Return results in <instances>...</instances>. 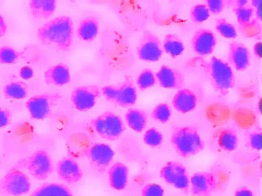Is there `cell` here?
I'll use <instances>...</instances> for the list:
<instances>
[{
  "label": "cell",
  "mask_w": 262,
  "mask_h": 196,
  "mask_svg": "<svg viewBox=\"0 0 262 196\" xmlns=\"http://www.w3.org/2000/svg\"><path fill=\"white\" fill-rule=\"evenodd\" d=\"M216 142L219 148L226 152H233L238 147V136L236 131L225 128L217 131Z\"/></svg>",
  "instance_id": "24"
},
{
  "label": "cell",
  "mask_w": 262,
  "mask_h": 196,
  "mask_svg": "<svg viewBox=\"0 0 262 196\" xmlns=\"http://www.w3.org/2000/svg\"><path fill=\"white\" fill-rule=\"evenodd\" d=\"M201 67L204 69L213 89L223 96L227 95L235 86V77L232 67L222 59L211 57L204 61Z\"/></svg>",
  "instance_id": "2"
},
{
  "label": "cell",
  "mask_w": 262,
  "mask_h": 196,
  "mask_svg": "<svg viewBox=\"0 0 262 196\" xmlns=\"http://www.w3.org/2000/svg\"><path fill=\"white\" fill-rule=\"evenodd\" d=\"M150 114L151 118L155 121L166 124L171 117L172 110L169 104L161 103L154 108Z\"/></svg>",
  "instance_id": "30"
},
{
  "label": "cell",
  "mask_w": 262,
  "mask_h": 196,
  "mask_svg": "<svg viewBox=\"0 0 262 196\" xmlns=\"http://www.w3.org/2000/svg\"><path fill=\"white\" fill-rule=\"evenodd\" d=\"M262 4V3H261ZM261 4H260L257 7L254 8L255 10V14L256 18L261 21Z\"/></svg>",
  "instance_id": "44"
},
{
  "label": "cell",
  "mask_w": 262,
  "mask_h": 196,
  "mask_svg": "<svg viewBox=\"0 0 262 196\" xmlns=\"http://www.w3.org/2000/svg\"><path fill=\"white\" fill-rule=\"evenodd\" d=\"M227 62L235 70H246L251 63L249 49L243 43L231 42L229 45Z\"/></svg>",
  "instance_id": "15"
},
{
  "label": "cell",
  "mask_w": 262,
  "mask_h": 196,
  "mask_svg": "<svg viewBox=\"0 0 262 196\" xmlns=\"http://www.w3.org/2000/svg\"><path fill=\"white\" fill-rule=\"evenodd\" d=\"M189 16L194 23H202L210 18V12L206 4H198L190 8Z\"/></svg>",
  "instance_id": "33"
},
{
  "label": "cell",
  "mask_w": 262,
  "mask_h": 196,
  "mask_svg": "<svg viewBox=\"0 0 262 196\" xmlns=\"http://www.w3.org/2000/svg\"><path fill=\"white\" fill-rule=\"evenodd\" d=\"M36 36L45 46L67 52L71 49L75 36L73 20L70 16H57L38 28Z\"/></svg>",
  "instance_id": "1"
},
{
  "label": "cell",
  "mask_w": 262,
  "mask_h": 196,
  "mask_svg": "<svg viewBox=\"0 0 262 196\" xmlns=\"http://www.w3.org/2000/svg\"><path fill=\"white\" fill-rule=\"evenodd\" d=\"M23 53L10 46L0 47V64L10 65L17 63Z\"/></svg>",
  "instance_id": "28"
},
{
  "label": "cell",
  "mask_w": 262,
  "mask_h": 196,
  "mask_svg": "<svg viewBox=\"0 0 262 196\" xmlns=\"http://www.w3.org/2000/svg\"><path fill=\"white\" fill-rule=\"evenodd\" d=\"M253 54L258 59L261 58V42H257L253 46Z\"/></svg>",
  "instance_id": "43"
},
{
  "label": "cell",
  "mask_w": 262,
  "mask_h": 196,
  "mask_svg": "<svg viewBox=\"0 0 262 196\" xmlns=\"http://www.w3.org/2000/svg\"><path fill=\"white\" fill-rule=\"evenodd\" d=\"M43 79L47 85L62 87L71 82V70L67 64L57 63L45 70Z\"/></svg>",
  "instance_id": "18"
},
{
  "label": "cell",
  "mask_w": 262,
  "mask_h": 196,
  "mask_svg": "<svg viewBox=\"0 0 262 196\" xmlns=\"http://www.w3.org/2000/svg\"><path fill=\"white\" fill-rule=\"evenodd\" d=\"M18 75H19L20 79L24 81H29L34 77V70L32 67L29 66V65H24L20 67L18 71Z\"/></svg>",
  "instance_id": "40"
},
{
  "label": "cell",
  "mask_w": 262,
  "mask_h": 196,
  "mask_svg": "<svg viewBox=\"0 0 262 196\" xmlns=\"http://www.w3.org/2000/svg\"><path fill=\"white\" fill-rule=\"evenodd\" d=\"M102 95L111 103L121 107H130L136 103L137 91L132 78L126 76L124 81L118 85L104 86Z\"/></svg>",
  "instance_id": "5"
},
{
  "label": "cell",
  "mask_w": 262,
  "mask_h": 196,
  "mask_svg": "<svg viewBox=\"0 0 262 196\" xmlns=\"http://www.w3.org/2000/svg\"><path fill=\"white\" fill-rule=\"evenodd\" d=\"M92 168L98 173L102 174L112 165L115 152L110 145L96 142L90 144L84 152Z\"/></svg>",
  "instance_id": "9"
},
{
  "label": "cell",
  "mask_w": 262,
  "mask_h": 196,
  "mask_svg": "<svg viewBox=\"0 0 262 196\" xmlns=\"http://www.w3.org/2000/svg\"><path fill=\"white\" fill-rule=\"evenodd\" d=\"M108 184L113 189L123 191L128 183L129 169L122 162H115L107 169Z\"/></svg>",
  "instance_id": "20"
},
{
  "label": "cell",
  "mask_w": 262,
  "mask_h": 196,
  "mask_svg": "<svg viewBox=\"0 0 262 196\" xmlns=\"http://www.w3.org/2000/svg\"><path fill=\"white\" fill-rule=\"evenodd\" d=\"M12 112L8 108L0 107V128H6L11 124Z\"/></svg>",
  "instance_id": "39"
},
{
  "label": "cell",
  "mask_w": 262,
  "mask_h": 196,
  "mask_svg": "<svg viewBox=\"0 0 262 196\" xmlns=\"http://www.w3.org/2000/svg\"><path fill=\"white\" fill-rule=\"evenodd\" d=\"M161 179L182 193H190V176L188 169L178 161H167L159 172Z\"/></svg>",
  "instance_id": "7"
},
{
  "label": "cell",
  "mask_w": 262,
  "mask_h": 196,
  "mask_svg": "<svg viewBox=\"0 0 262 196\" xmlns=\"http://www.w3.org/2000/svg\"><path fill=\"white\" fill-rule=\"evenodd\" d=\"M29 9L33 17L37 19H48L55 13L57 8L55 0H30Z\"/></svg>",
  "instance_id": "22"
},
{
  "label": "cell",
  "mask_w": 262,
  "mask_h": 196,
  "mask_svg": "<svg viewBox=\"0 0 262 196\" xmlns=\"http://www.w3.org/2000/svg\"><path fill=\"white\" fill-rule=\"evenodd\" d=\"M143 142L151 148H158L163 144L164 136L159 130L151 128L145 131L143 136Z\"/></svg>",
  "instance_id": "32"
},
{
  "label": "cell",
  "mask_w": 262,
  "mask_h": 196,
  "mask_svg": "<svg viewBox=\"0 0 262 196\" xmlns=\"http://www.w3.org/2000/svg\"><path fill=\"white\" fill-rule=\"evenodd\" d=\"M30 87L24 81H11L4 85L3 94L8 100H19L25 99L28 96Z\"/></svg>",
  "instance_id": "25"
},
{
  "label": "cell",
  "mask_w": 262,
  "mask_h": 196,
  "mask_svg": "<svg viewBox=\"0 0 262 196\" xmlns=\"http://www.w3.org/2000/svg\"><path fill=\"white\" fill-rule=\"evenodd\" d=\"M155 73L150 69H144L141 71L136 79L137 87L141 91L154 87L157 83Z\"/></svg>",
  "instance_id": "29"
},
{
  "label": "cell",
  "mask_w": 262,
  "mask_h": 196,
  "mask_svg": "<svg viewBox=\"0 0 262 196\" xmlns=\"http://www.w3.org/2000/svg\"><path fill=\"white\" fill-rule=\"evenodd\" d=\"M90 125L94 132L104 140L116 141L126 130L124 120L112 111H105L93 118Z\"/></svg>",
  "instance_id": "4"
},
{
  "label": "cell",
  "mask_w": 262,
  "mask_h": 196,
  "mask_svg": "<svg viewBox=\"0 0 262 196\" xmlns=\"http://www.w3.org/2000/svg\"><path fill=\"white\" fill-rule=\"evenodd\" d=\"M171 144L176 153L183 158L202 152L205 142L198 129L190 126L176 127L172 130Z\"/></svg>",
  "instance_id": "3"
},
{
  "label": "cell",
  "mask_w": 262,
  "mask_h": 196,
  "mask_svg": "<svg viewBox=\"0 0 262 196\" xmlns=\"http://www.w3.org/2000/svg\"><path fill=\"white\" fill-rule=\"evenodd\" d=\"M56 172L59 179L69 184L77 183L83 177L79 163L69 157H63L57 162Z\"/></svg>",
  "instance_id": "16"
},
{
  "label": "cell",
  "mask_w": 262,
  "mask_h": 196,
  "mask_svg": "<svg viewBox=\"0 0 262 196\" xmlns=\"http://www.w3.org/2000/svg\"><path fill=\"white\" fill-rule=\"evenodd\" d=\"M216 42V37L214 33L206 28H201L195 31L190 41L192 50L201 56L212 54Z\"/></svg>",
  "instance_id": "14"
},
{
  "label": "cell",
  "mask_w": 262,
  "mask_h": 196,
  "mask_svg": "<svg viewBox=\"0 0 262 196\" xmlns=\"http://www.w3.org/2000/svg\"><path fill=\"white\" fill-rule=\"evenodd\" d=\"M233 10L236 16L239 26L249 22L253 18L255 13V10L249 4L243 6H234Z\"/></svg>",
  "instance_id": "35"
},
{
  "label": "cell",
  "mask_w": 262,
  "mask_h": 196,
  "mask_svg": "<svg viewBox=\"0 0 262 196\" xmlns=\"http://www.w3.org/2000/svg\"><path fill=\"white\" fill-rule=\"evenodd\" d=\"M26 167L29 174L38 181L48 179L54 169L51 155L43 149L35 151L26 159Z\"/></svg>",
  "instance_id": "10"
},
{
  "label": "cell",
  "mask_w": 262,
  "mask_h": 196,
  "mask_svg": "<svg viewBox=\"0 0 262 196\" xmlns=\"http://www.w3.org/2000/svg\"><path fill=\"white\" fill-rule=\"evenodd\" d=\"M218 187V179L212 173L200 172L190 177V193L193 196H212Z\"/></svg>",
  "instance_id": "13"
},
{
  "label": "cell",
  "mask_w": 262,
  "mask_h": 196,
  "mask_svg": "<svg viewBox=\"0 0 262 196\" xmlns=\"http://www.w3.org/2000/svg\"><path fill=\"white\" fill-rule=\"evenodd\" d=\"M100 21L95 16H87L80 20L76 34L80 40L86 42H93L99 34Z\"/></svg>",
  "instance_id": "21"
},
{
  "label": "cell",
  "mask_w": 262,
  "mask_h": 196,
  "mask_svg": "<svg viewBox=\"0 0 262 196\" xmlns=\"http://www.w3.org/2000/svg\"><path fill=\"white\" fill-rule=\"evenodd\" d=\"M198 104V97L191 89L182 88L178 90L172 99V105L182 114L193 111Z\"/></svg>",
  "instance_id": "19"
},
{
  "label": "cell",
  "mask_w": 262,
  "mask_h": 196,
  "mask_svg": "<svg viewBox=\"0 0 262 196\" xmlns=\"http://www.w3.org/2000/svg\"><path fill=\"white\" fill-rule=\"evenodd\" d=\"M233 196H254V193L249 188L241 187L235 190Z\"/></svg>",
  "instance_id": "41"
},
{
  "label": "cell",
  "mask_w": 262,
  "mask_h": 196,
  "mask_svg": "<svg viewBox=\"0 0 262 196\" xmlns=\"http://www.w3.org/2000/svg\"><path fill=\"white\" fill-rule=\"evenodd\" d=\"M215 28L217 32L225 38H235L237 36L236 28L234 24L224 18H218L216 20Z\"/></svg>",
  "instance_id": "31"
},
{
  "label": "cell",
  "mask_w": 262,
  "mask_h": 196,
  "mask_svg": "<svg viewBox=\"0 0 262 196\" xmlns=\"http://www.w3.org/2000/svg\"><path fill=\"white\" fill-rule=\"evenodd\" d=\"M137 57L141 61L156 62L163 55V45L157 35L146 30L143 32L137 47Z\"/></svg>",
  "instance_id": "12"
},
{
  "label": "cell",
  "mask_w": 262,
  "mask_h": 196,
  "mask_svg": "<svg viewBox=\"0 0 262 196\" xmlns=\"http://www.w3.org/2000/svg\"><path fill=\"white\" fill-rule=\"evenodd\" d=\"M141 196H165V189L157 183H147L141 191Z\"/></svg>",
  "instance_id": "37"
},
{
  "label": "cell",
  "mask_w": 262,
  "mask_h": 196,
  "mask_svg": "<svg viewBox=\"0 0 262 196\" xmlns=\"http://www.w3.org/2000/svg\"><path fill=\"white\" fill-rule=\"evenodd\" d=\"M242 34L247 38H255L260 36L261 32V21L257 18H252L247 23L239 26Z\"/></svg>",
  "instance_id": "34"
},
{
  "label": "cell",
  "mask_w": 262,
  "mask_h": 196,
  "mask_svg": "<svg viewBox=\"0 0 262 196\" xmlns=\"http://www.w3.org/2000/svg\"><path fill=\"white\" fill-rule=\"evenodd\" d=\"M245 146L248 148L260 151L261 150V132L259 130L253 131L245 135Z\"/></svg>",
  "instance_id": "36"
},
{
  "label": "cell",
  "mask_w": 262,
  "mask_h": 196,
  "mask_svg": "<svg viewBox=\"0 0 262 196\" xmlns=\"http://www.w3.org/2000/svg\"><path fill=\"white\" fill-rule=\"evenodd\" d=\"M124 118L127 126L137 133L144 131L148 122L147 114L139 108H129L125 113Z\"/></svg>",
  "instance_id": "23"
},
{
  "label": "cell",
  "mask_w": 262,
  "mask_h": 196,
  "mask_svg": "<svg viewBox=\"0 0 262 196\" xmlns=\"http://www.w3.org/2000/svg\"><path fill=\"white\" fill-rule=\"evenodd\" d=\"M101 95V88L98 86L83 85L75 88L71 92L70 98L76 110L87 112L95 106Z\"/></svg>",
  "instance_id": "11"
},
{
  "label": "cell",
  "mask_w": 262,
  "mask_h": 196,
  "mask_svg": "<svg viewBox=\"0 0 262 196\" xmlns=\"http://www.w3.org/2000/svg\"><path fill=\"white\" fill-rule=\"evenodd\" d=\"M157 81L161 87L169 89H180L183 88L185 79L179 69L167 65H162L155 73Z\"/></svg>",
  "instance_id": "17"
},
{
  "label": "cell",
  "mask_w": 262,
  "mask_h": 196,
  "mask_svg": "<svg viewBox=\"0 0 262 196\" xmlns=\"http://www.w3.org/2000/svg\"><path fill=\"white\" fill-rule=\"evenodd\" d=\"M8 31L7 22L4 16L0 14V39L5 36Z\"/></svg>",
  "instance_id": "42"
},
{
  "label": "cell",
  "mask_w": 262,
  "mask_h": 196,
  "mask_svg": "<svg viewBox=\"0 0 262 196\" xmlns=\"http://www.w3.org/2000/svg\"><path fill=\"white\" fill-rule=\"evenodd\" d=\"M61 98V94L55 92L37 94L27 101V110L32 119L44 120L51 116Z\"/></svg>",
  "instance_id": "6"
},
{
  "label": "cell",
  "mask_w": 262,
  "mask_h": 196,
  "mask_svg": "<svg viewBox=\"0 0 262 196\" xmlns=\"http://www.w3.org/2000/svg\"><path fill=\"white\" fill-rule=\"evenodd\" d=\"M162 45L163 51L173 58H176L181 55L185 49L181 38L172 33L166 35Z\"/></svg>",
  "instance_id": "27"
},
{
  "label": "cell",
  "mask_w": 262,
  "mask_h": 196,
  "mask_svg": "<svg viewBox=\"0 0 262 196\" xmlns=\"http://www.w3.org/2000/svg\"><path fill=\"white\" fill-rule=\"evenodd\" d=\"M205 4L208 7L210 14H213L221 13L227 6L226 1H223V0H208Z\"/></svg>",
  "instance_id": "38"
},
{
  "label": "cell",
  "mask_w": 262,
  "mask_h": 196,
  "mask_svg": "<svg viewBox=\"0 0 262 196\" xmlns=\"http://www.w3.org/2000/svg\"><path fill=\"white\" fill-rule=\"evenodd\" d=\"M30 196H74L67 186L59 183H45L37 188Z\"/></svg>",
  "instance_id": "26"
},
{
  "label": "cell",
  "mask_w": 262,
  "mask_h": 196,
  "mask_svg": "<svg viewBox=\"0 0 262 196\" xmlns=\"http://www.w3.org/2000/svg\"><path fill=\"white\" fill-rule=\"evenodd\" d=\"M31 189V182L26 174L12 167L0 180V191L6 196L26 195Z\"/></svg>",
  "instance_id": "8"
}]
</instances>
